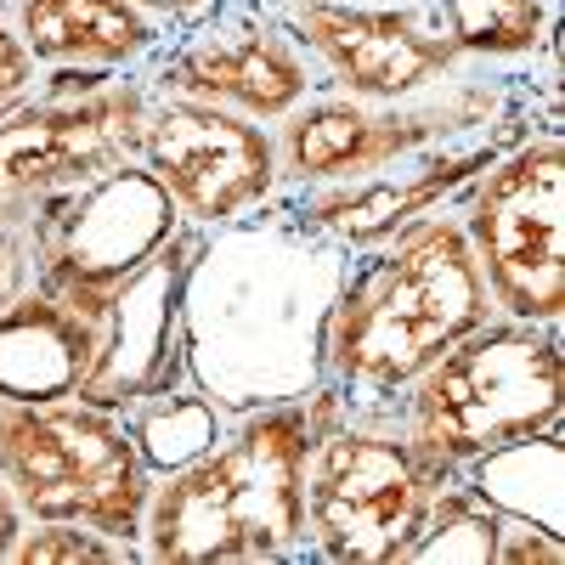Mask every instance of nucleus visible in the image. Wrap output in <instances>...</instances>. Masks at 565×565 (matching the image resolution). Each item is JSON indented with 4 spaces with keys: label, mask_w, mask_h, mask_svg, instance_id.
<instances>
[{
    "label": "nucleus",
    "mask_w": 565,
    "mask_h": 565,
    "mask_svg": "<svg viewBox=\"0 0 565 565\" xmlns=\"http://www.w3.org/2000/svg\"><path fill=\"white\" fill-rule=\"evenodd\" d=\"M40 90V63L23 45V34L12 29L7 7H0V114H12L18 103H29Z\"/></svg>",
    "instance_id": "23"
},
{
    "label": "nucleus",
    "mask_w": 565,
    "mask_h": 565,
    "mask_svg": "<svg viewBox=\"0 0 565 565\" xmlns=\"http://www.w3.org/2000/svg\"><path fill=\"white\" fill-rule=\"evenodd\" d=\"M559 328L487 317L407 385L396 424L430 481H458L476 458L559 430Z\"/></svg>",
    "instance_id": "4"
},
{
    "label": "nucleus",
    "mask_w": 565,
    "mask_h": 565,
    "mask_svg": "<svg viewBox=\"0 0 565 565\" xmlns=\"http://www.w3.org/2000/svg\"><path fill=\"white\" fill-rule=\"evenodd\" d=\"M125 424H130V441H136L141 463H148L153 476H170V469L193 463V458L226 430V413H221L204 391L175 385V391H164V396L136 402V407L125 413Z\"/></svg>",
    "instance_id": "20"
},
{
    "label": "nucleus",
    "mask_w": 565,
    "mask_h": 565,
    "mask_svg": "<svg viewBox=\"0 0 565 565\" xmlns=\"http://www.w3.org/2000/svg\"><path fill=\"white\" fill-rule=\"evenodd\" d=\"M199 226L181 221L170 244H159L136 271H125L114 289L90 295L79 317L90 322V362L79 373V402L130 413L136 402L164 396L186 385L181 362V277L193 260Z\"/></svg>",
    "instance_id": "15"
},
{
    "label": "nucleus",
    "mask_w": 565,
    "mask_h": 565,
    "mask_svg": "<svg viewBox=\"0 0 565 565\" xmlns=\"http://www.w3.org/2000/svg\"><path fill=\"white\" fill-rule=\"evenodd\" d=\"M18 532H23V509H18V498L7 492V481H0V565L12 559V543H18Z\"/></svg>",
    "instance_id": "27"
},
{
    "label": "nucleus",
    "mask_w": 565,
    "mask_h": 565,
    "mask_svg": "<svg viewBox=\"0 0 565 565\" xmlns=\"http://www.w3.org/2000/svg\"><path fill=\"white\" fill-rule=\"evenodd\" d=\"M29 282H34V232H29V215H7L0 221V311H7Z\"/></svg>",
    "instance_id": "25"
},
{
    "label": "nucleus",
    "mask_w": 565,
    "mask_h": 565,
    "mask_svg": "<svg viewBox=\"0 0 565 565\" xmlns=\"http://www.w3.org/2000/svg\"><path fill=\"white\" fill-rule=\"evenodd\" d=\"M282 18L306 57L322 74V90L351 103H402L424 85L469 68L452 40L441 34L430 0H391V7H356V0H266Z\"/></svg>",
    "instance_id": "13"
},
{
    "label": "nucleus",
    "mask_w": 565,
    "mask_h": 565,
    "mask_svg": "<svg viewBox=\"0 0 565 565\" xmlns=\"http://www.w3.org/2000/svg\"><path fill=\"white\" fill-rule=\"evenodd\" d=\"M340 396L317 385L300 402H277L226 418V430L193 458L153 476L141 509V559L159 565H249L306 559V458L340 424Z\"/></svg>",
    "instance_id": "3"
},
{
    "label": "nucleus",
    "mask_w": 565,
    "mask_h": 565,
    "mask_svg": "<svg viewBox=\"0 0 565 565\" xmlns=\"http://www.w3.org/2000/svg\"><path fill=\"white\" fill-rule=\"evenodd\" d=\"M532 97H537L532 79L509 68H487V63H469L402 103H351V97H334V90H317V97H306L295 114H282L271 125L277 170H282V186L362 181L413 153H430L463 130H481Z\"/></svg>",
    "instance_id": "5"
},
{
    "label": "nucleus",
    "mask_w": 565,
    "mask_h": 565,
    "mask_svg": "<svg viewBox=\"0 0 565 565\" xmlns=\"http://www.w3.org/2000/svg\"><path fill=\"white\" fill-rule=\"evenodd\" d=\"M492 565H565V537H559V532H543V526H532V521H514V514H503Z\"/></svg>",
    "instance_id": "24"
},
{
    "label": "nucleus",
    "mask_w": 565,
    "mask_h": 565,
    "mask_svg": "<svg viewBox=\"0 0 565 565\" xmlns=\"http://www.w3.org/2000/svg\"><path fill=\"white\" fill-rule=\"evenodd\" d=\"M141 79L164 97L215 103L260 125H277L322 90L317 63L266 0H210L193 23L170 29Z\"/></svg>",
    "instance_id": "9"
},
{
    "label": "nucleus",
    "mask_w": 565,
    "mask_h": 565,
    "mask_svg": "<svg viewBox=\"0 0 565 565\" xmlns=\"http://www.w3.org/2000/svg\"><path fill=\"white\" fill-rule=\"evenodd\" d=\"M85 362H90V322L45 289H34V282L0 311V396L18 402L74 396Z\"/></svg>",
    "instance_id": "17"
},
{
    "label": "nucleus",
    "mask_w": 565,
    "mask_h": 565,
    "mask_svg": "<svg viewBox=\"0 0 565 565\" xmlns=\"http://www.w3.org/2000/svg\"><path fill=\"white\" fill-rule=\"evenodd\" d=\"M436 487L396 418L328 424L306 458V559L396 565Z\"/></svg>",
    "instance_id": "8"
},
{
    "label": "nucleus",
    "mask_w": 565,
    "mask_h": 565,
    "mask_svg": "<svg viewBox=\"0 0 565 565\" xmlns=\"http://www.w3.org/2000/svg\"><path fill=\"white\" fill-rule=\"evenodd\" d=\"M458 481L476 498H487L498 514L532 521L543 532H565V492H559L565 487V447H559V430L498 447V452L469 463Z\"/></svg>",
    "instance_id": "19"
},
{
    "label": "nucleus",
    "mask_w": 565,
    "mask_h": 565,
    "mask_svg": "<svg viewBox=\"0 0 565 565\" xmlns=\"http://www.w3.org/2000/svg\"><path fill=\"white\" fill-rule=\"evenodd\" d=\"M345 266L351 249L300 226L282 193L244 221L199 226L181 277L186 385L226 418L311 396L328 380V317Z\"/></svg>",
    "instance_id": "1"
},
{
    "label": "nucleus",
    "mask_w": 565,
    "mask_h": 565,
    "mask_svg": "<svg viewBox=\"0 0 565 565\" xmlns=\"http://www.w3.org/2000/svg\"><path fill=\"white\" fill-rule=\"evenodd\" d=\"M181 226V210L164 186L136 159L108 164L79 186L40 199L29 210L34 232V289L79 311L90 295L114 289L125 271H136L170 232Z\"/></svg>",
    "instance_id": "11"
},
{
    "label": "nucleus",
    "mask_w": 565,
    "mask_h": 565,
    "mask_svg": "<svg viewBox=\"0 0 565 565\" xmlns=\"http://www.w3.org/2000/svg\"><path fill=\"white\" fill-rule=\"evenodd\" d=\"M136 7H141V12H153L159 23L175 29V23H193V18L210 7V0H136Z\"/></svg>",
    "instance_id": "26"
},
{
    "label": "nucleus",
    "mask_w": 565,
    "mask_h": 565,
    "mask_svg": "<svg viewBox=\"0 0 565 565\" xmlns=\"http://www.w3.org/2000/svg\"><path fill=\"white\" fill-rule=\"evenodd\" d=\"M441 34L463 63H532L537 52H554L559 34V0H430Z\"/></svg>",
    "instance_id": "18"
},
{
    "label": "nucleus",
    "mask_w": 565,
    "mask_h": 565,
    "mask_svg": "<svg viewBox=\"0 0 565 565\" xmlns=\"http://www.w3.org/2000/svg\"><path fill=\"white\" fill-rule=\"evenodd\" d=\"M498 317L565 322V141L532 130L498 153L452 204Z\"/></svg>",
    "instance_id": "7"
},
{
    "label": "nucleus",
    "mask_w": 565,
    "mask_h": 565,
    "mask_svg": "<svg viewBox=\"0 0 565 565\" xmlns=\"http://www.w3.org/2000/svg\"><path fill=\"white\" fill-rule=\"evenodd\" d=\"M136 164L164 186L181 221L193 226L244 221L282 193L271 125L215 103L164 97L153 85L136 130Z\"/></svg>",
    "instance_id": "12"
},
{
    "label": "nucleus",
    "mask_w": 565,
    "mask_h": 565,
    "mask_svg": "<svg viewBox=\"0 0 565 565\" xmlns=\"http://www.w3.org/2000/svg\"><path fill=\"white\" fill-rule=\"evenodd\" d=\"M356 7H391V0H356Z\"/></svg>",
    "instance_id": "28"
},
{
    "label": "nucleus",
    "mask_w": 565,
    "mask_h": 565,
    "mask_svg": "<svg viewBox=\"0 0 565 565\" xmlns=\"http://www.w3.org/2000/svg\"><path fill=\"white\" fill-rule=\"evenodd\" d=\"M498 317L452 204L413 215L351 255L328 317V391L345 418H396L407 385L447 345Z\"/></svg>",
    "instance_id": "2"
},
{
    "label": "nucleus",
    "mask_w": 565,
    "mask_h": 565,
    "mask_svg": "<svg viewBox=\"0 0 565 565\" xmlns=\"http://www.w3.org/2000/svg\"><path fill=\"white\" fill-rule=\"evenodd\" d=\"M141 559L136 537H114L85 521H23L12 565H125Z\"/></svg>",
    "instance_id": "22"
},
{
    "label": "nucleus",
    "mask_w": 565,
    "mask_h": 565,
    "mask_svg": "<svg viewBox=\"0 0 565 565\" xmlns=\"http://www.w3.org/2000/svg\"><path fill=\"white\" fill-rule=\"evenodd\" d=\"M141 108L148 79L119 74L97 90H34L29 103L0 114V221L136 159Z\"/></svg>",
    "instance_id": "14"
},
{
    "label": "nucleus",
    "mask_w": 565,
    "mask_h": 565,
    "mask_svg": "<svg viewBox=\"0 0 565 565\" xmlns=\"http://www.w3.org/2000/svg\"><path fill=\"white\" fill-rule=\"evenodd\" d=\"M532 130H559V90H537L532 103L509 108L503 119L481 125V130H463L452 141L430 153H413L380 175H362V181H334V186H282L295 221L311 226L317 238L340 244V249H367L391 238L396 226H407L413 215H430L441 204H458L463 186L476 181L498 153H509L514 141H526Z\"/></svg>",
    "instance_id": "10"
},
{
    "label": "nucleus",
    "mask_w": 565,
    "mask_h": 565,
    "mask_svg": "<svg viewBox=\"0 0 565 565\" xmlns=\"http://www.w3.org/2000/svg\"><path fill=\"white\" fill-rule=\"evenodd\" d=\"M0 481L23 521H85L136 537L153 469L141 463L130 424L114 407H90L79 396H0Z\"/></svg>",
    "instance_id": "6"
},
{
    "label": "nucleus",
    "mask_w": 565,
    "mask_h": 565,
    "mask_svg": "<svg viewBox=\"0 0 565 565\" xmlns=\"http://www.w3.org/2000/svg\"><path fill=\"white\" fill-rule=\"evenodd\" d=\"M498 526L503 514L476 498L463 481H441L424 503V521L413 532V543L402 548L396 565H424V559H463V565H492L498 554Z\"/></svg>",
    "instance_id": "21"
},
{
    "label": "nucleus",
    "mask_w": 565,
    "mask_h": 565,
    "mask_svg": "<svg viewBox=\"0 0 565 565\" xmlns=\"http://www.w3.org/2000/svg\"><path fill=\"white\" fill-rule=\"evenodd\" d=\"M7 18L45 68H103L141 74L170 40V23L136 0H7Z\"/></svg>",
    "instance_id": "16"
}]
</instances>
